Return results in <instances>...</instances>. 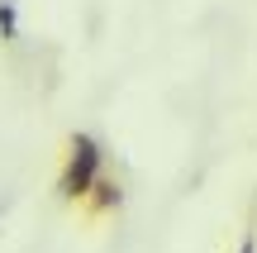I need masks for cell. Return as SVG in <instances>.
<instances>
[{"label": "cell", "instance_id": "1", "mask_svg": "<svg viewBox=\"0 0 257 253\" xmlns=\"http://www.w3.org/2000/svg\"><path fill=\"white\" fill-rule=\"evenodd\" d=\"M100 177H105V148H100V139L86 134V129L67 134V153H62V167H57V182H53L57 201H62V206H81Z\"/></svg>", "mask_w": 257, "mask_h": 253}, {"label": "cell", "instance_id": "3", "mask_svg": "<svg viewBox=\"0 0 257 253\" xmlns=\"http://www.w3.org/2000/svg\"><path fill=\"white\" fill-rule=\"evenodd\" d=\"M19 38V10L15 0H0V43H15Z\"/></svg>", "mask_w": 257, "mask_h": 253}, {"label": "cell", "instance_id": "2", "mask_svg": "<svg viewBox=\"0 0 257 253\" xmlns=\"http://www.w3.org/2000/svg\"><path fill=\"white\" fill-rule=\"evenodd\" d=\"M119 206H124V187H119V177H110V172H105V177L91 187V196L81 201L86 220H105V215H114Z\"/></svg>", "mask_w": 257, "mask_h": 253}, {"label": "cell", "instance_id": "4", "mask_svg": "<svg viewBox=\"0 0 257 253\" xmlns=\"http://www.w3.org/2000/svg\"><path fill=\"white\" fill-rule=\"evenodd\" d=\"M238 253H257V229H243V239H238Z\"/></svg>", "mask_w": 257, "mask_h": 253}]
</instances>
